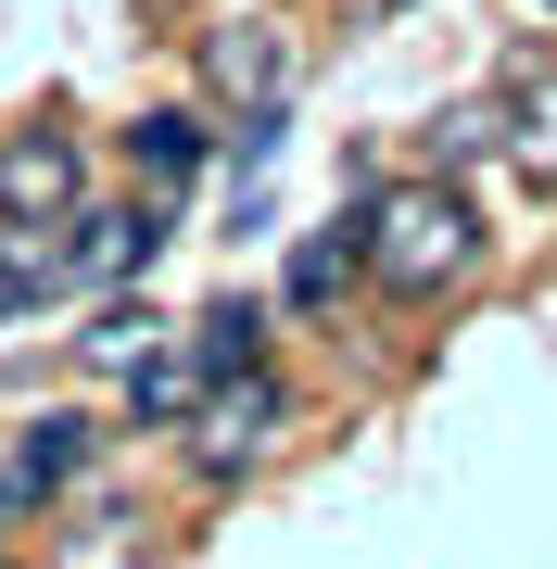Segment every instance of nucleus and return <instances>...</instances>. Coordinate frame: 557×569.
Returning <instances> with one entry per match:
<instances>
[{"label":"nucleus","instance_id":"f257e3e1","mask_svg":"<svg viewBox=\"0 0 557 569\" xmlns=\"http://www.w3.org/2000/svg\"><path fill=\"white\" fill-rule=\"evenodd\" d=\"M481 253H495V228H481V203L456 178H392L368 190V291H392V305H444V291L481 279Z\"/></svg>","mask_w":557,"mask_h":569},{"label":"nucleus","instance_id":"f03ea898","mask_svg":"<svg viewBox=\"0 0 557 569\" xmlns=\"http://www.w3.org/2000/svg\"><path fill=\"white\" fill-rule=\"evenodd\" d=\"M279 430H291V380L279 367H241V380H216L203 406H190V430H178V456H190V481H253V468L279 456Z\"/></svg>","mask_w":557,"mask_h":569},{"label":"nucleus","instance_id":"7ed1b4c3","mask_svg":"<svg viewBox=\"0 0 557 569\" xmlns=\"http://www.w3.org/2000/svg\"><path fill=\"white\" fill-rule=\"evenodd\" d=\"M102 456H115V418H89V406H51V418L26 430L13 456H0V531H13L26 507H63L77 481H102Z\"/></svg>","mask_w":557,"mask_h":569},{"label":"nucleus","instance_id":"20e7f679","mask_svg":"<svg viewBox=\"0 0 557 569\" xmlns=\"http://www.w3.org/2000/svg\"><path fill=\"white\" fill-rule=\"evenodd\" d=\"M89 216V140L77 127H13L0 140V228H77Z\"/></svg>","mask_w":557,"mask_h":569},{"label":"nucleus","instance_id":"39448f33","mask_svg":"<svg viewBox=\"0 0 557 569\" xmlns=\"http://www.w3.org/2000/svg\"><path fill=\"white\" fill-rule=\"evenodd\" d=\"M203 89L228 102V127H253V114H291V26H216L203 39Z\"/></svg>","mask_w":557,"mask_h":569},{"label":"nucleus","instance_id":"423d86ee","mask_svg":"<svg viewBox=\"0 0 557 569\" xmlns=\"http://www.w3.org/2000/svg\"><path fill=\"white\" fill-rule=\"evenodd\" d=\"M355 279H368V190H355L330 228H305V241H291V266H279V317H330Z\"/></svg>","mask_w":557,"mask_h":569},{"label":"nucleus","instance_id":"0eeeda50","mask_svg":"<svg viewBox=\"0 0 557 569\" xmlns=\"http://www.w3.org/2000/svg\"><path fill=\"white\" fill-rule=\"evenodd\" d=\"M166 228H178V203H166V190H140L127 216H77V241H63V279H77V291L140 279V266L166 253Z\"/></svg>","mask_w":557,"mask_h":569},{"label":"nucleus","instance_id":"6e6552de","mask_svg":"<svg viewBox=\"0 0 557 569\" xmlns=\"http://www.w3.org/2000/svg\"><path fill=\"white\" fill-rule=\"evenodd\" d=\"M39 569H166V531H152V507H127V493H102V507H77L51 531Z\"/></svg>","mask_w":557,"mask_h":569},{"label":"nucleus","instance_id":"1a4fd4ad","mask_svg":"<svg viewBox=\"0 0 557 569\" xmlns=\"http://www.w3.org/2000/svg\"><path fill=\"white\" fill-rule=\"evenodd\" d=\"M216 392V367H203V342L190 329H166L152 355H127V418L140 430H190V406Z\"/></svg>","mask_w":557,"mask_h":569},{"label":"nucleus","instance_id":"9d476101","mask_svg":"<svg viewBox=\"0 0 557 569\" xmlns=\"http://www.w3.org/2000/svg\"><path fill=\"white\" fill-rule=\"evenodd\" d=\"M495 102H507V164L557 203V63H507Z\"/></svg>","mask_w":557,"mask_h":569},{"label":"nucleus","instance_id":"9b49d317","mask_svg":"<svg viewBox=\"0 0 557 569\" xmlns=\"http://www.w3.org/2000/svg\"><path fill=\"white\" fill-rule=\"evenodd\" d=\"M127 164H140V190H166V203H178V190H203L216 127H203V114H140V127H127Z\"/></svg>","mask_w":557,"mask_h":569},{"label":"nucleus","instance_id":"f8f14e48","mask_svg":"<svg viewBox=\"0 0 557 569\" xmlns=\"http://www.w3.org/2000/svg\"><path fill=\"white\" fill-rule=\"evenodd\" d=\"M63 291V228H0V329Z\"/></svg>","mask_w":557,"mask_h":569},{"label":"nucleus","instance_id":"ddd939ff","mask_svg":"<svg viewBox=\"0 0 557 569\" xmlns=\"http://www.w3.org/2000/svg\"><path fill=\"white\" fill-rule=\"evenodd\" d=\"M267 317H279V305H253V291H216V305H203V329H190V342H203V367H216V380L267 367Z\"/></svg>","mask_w":557,"mask_h":569},{"label":"nucleus","instance_id":"4468645a","mask_svg":"<svg viewBox=\"0 0 557 569\" xmlns=\"http://www.w3.org/2000/svg\"><path fill=\"white\" fill-rule=\"evenodd\" d=\"M481 152H507V102H444L418 164H431V178H456V164H481Z\"/></svg>","mask_w":557,"mask_h":569},{"label":"nucleus","instance_id":"2eb2a0df","mask_svg":"<svg viewBox=\"0 0 557 569\" xmlns=\"http://www.w3.org/2000/svg\"><path fill=\"white\" fill-rule=\"evenodd\" d=\"M77 342L102 355V367H127V355H152V342H166V317H152V305H127V291H115V305H102V317L77 329Z\"/></svg>","mask_w":557,"mask_h":569},{"label":"nucleus","instance_id":"dca6fc26","mask_svg":"<svg viewBox=\"0 0 557 569\" xmlns=\"http://www.w3.org/2000/svg\"><path fill=\"white\" fill-rule=\"evenodd\" d=\"M0 569H13V545H0Z\"/></svg>","mask_w":557,"mask_h":569},{"label":"nucleus","instance_id":"f3484780","mask_svg":"<svg viewBox=\"0 0 557 569\" xmlns=\"http://www.w3.org/2000/svg\"><path fill=\"white\" fill-rule=\"evenodd\" d=\"M545 13H557V0H545Z\"/></svg>","mask_w":557,"mask_h":569}]
</instances>
